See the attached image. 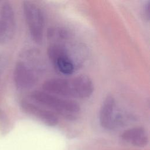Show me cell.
I'll use <instances>...</instances> for the list:
<instances>
[{
  "label": "cell",
  "mask_w": 150,
  "mask_h": 150,
  "mask_svg": "<svg viewBox=\"0 0 150 150\" xmlns=\"http://www.w3.org/2000/svg\"><path fill=\"white\" fill-rule=\"evenodd\" d=\"M45 91L66 97L86 98L94 91V84L89 77L79 75L70 79L53 78L45 81Z\"/></svg>",
  "instance_id": "6da1fadb"
},
{
  "label": "cell",
  "mask_w": 150,
  "mask_h": 150,
  "mask_svg": "<svg viewBox=\"0 0 150 150\" xmlns=\"http://www.w3.org/2000/svg\"><path fill=\"white\" fill-rule=\"evenodd\" d=\"M30 98L38 104L49 108L69 120H76L80 114V107L76 101L45 91H34L31 93Z\"/></svg>",
  "instance_id": "7a4b0ae2"
},
{
  "label": "cell",
  "mask_w": 150,
  "mask_h": 150,
  "mask_svg": "<svg viewBox=\"0 0 150 150\" xmlns=\"http://www.w3.org/2000/svg\"><path fill=\"white\" fill-rule=\"evenodd\" d=\"M65 43L54 42L47 49V55L56 71L64 75L73 74L80 63L75 58L73 51H71Z\"/></svg>",
  "instance_id": "3957f363"
},
{
  "label": "cell",
  "mask_w": 150,
  "mask_h": 150,
  "mask_svg": "<svg viewBox=\"0 0 150 150\" xmlns=\"http://www.w3.org/2000/svg\"><path fill=\"white\" fill-rule=\"evenodd\" d=\"M30 53L26 57V60L17 62L13 71V79L16 88L26 90L31 88L38 80L40 72L39 63Z\"/></svg>",
  "instance_id": "277c9868"
},
{
  "label": "cell",
  "mask_w": 150,
  "mask_h": 150,
  "mask_svg": "<svg viewBox=\"0 0 150 150\" xmlns=\"http://www.w3.org/2000/svg\"><path fill=\"white\" fill-rule=\"evenodd\" d=\"M23 11L32 40L36 43H41L45 26L44 16L41 9L32 2L24 1Z\"/></svg>",
  "instance_id": "5b68a950"
},
{
  "label": "cell",
  "mask_w": 150,
  "mask_h": 150,
  "mask_svg": "<svg viewBox=\"0 0 150 150\" xmlns=\"http://www.w3.org/2000/svg\"><path fill=\"white\" fill-rule=\"evenodd\" d=\"M115 98L111 95L104 100L100 110L99 121L101 126L107 129H112L122 124V117L116 110Z\"/></svg>",
  "instance_id": "8992f818"
},
{
  "label": "cell",
  "mask_w": 150,
  "mask_h": 150,
  "mask_svg": "<svg viewBox=\"0 0 150 150\" xmlns=\"http://www.w3.org/2000/svg\"><path fill=\"white\" fill-rule=\"evenodd\" d=\"M21 106L25 112L35 117L46 125L54 127L59 122L58 118L52 111L38 104L23 100L21 103Z\"/></svg>",
  "instance_id": "52a82bcc"
},
{
  "label": "cell",
  "mask_w": 150,
  "mask_h": 150,
  "mask_svg": "<svg viewBox=\"0 0 150 150\" xmlns=\"http://www.w3.org/2000/svg\"><path fill=\"white\" fill-rule=\"evenodd\" d=\"M15 30L14 12L11 5L5 3L0 11V40L6 41L12 38Z\"/></svg>",
  "instance_id": "ba28073f"
},
{
  "label": "cell",
  "mask_w": 150,
  "mask_h": 150,
  "mask_svg": "<svg viewBox=\"0 0 150 150\" xmlns=\"http://www.w3.org/2000/svg\"><path fill=\"white\" fill-rule=\"evenodd\" d=\"M122 140L135 146L142 148L148 142V137L145 130L142 127H134L124 131L121 135Z\"/></svg>",
  "instance_id": "9c48e42d"
},
{
  "label": "cell",
  "mask_w": 150,
  "mask_h": 150,
  "mask_svg": "<svg viewBox=\"0 0 150 150\" xmlns=\"http://www.w3.org/2000/svg\"><path fill=\"white\" fill-rule=\"evenodd\" d=\"M149 1H148V2L146 4H145V6H144V15L145 16V18L147 19L148 20L149 19Z\"/></svg>",
  "instance_id": "30bf717a"
},
{
  "label": "cell",
  "mask_w": 150,
  "mask_h": 150,
  "mask_svg": "<svg viewBox=\"0 0 150 150\" xmlns=\"http://www.w3.org/2000/svg\"><path fill=\"white\" fill-rule=\"evenodd\" d=\"M5 63L4 59L2 57L0 56V76L5 69Z\"/></svg>",
  "instance_id": "8fae6325"
}]
</instances>
